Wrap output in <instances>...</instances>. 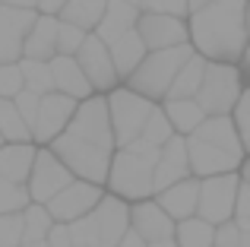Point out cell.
Masks as SVG:
<instances>
[{
    "mask_svg": "<svg viewBox=\"0 0 250 247\" xmlns=\"http://www.w3.org/2000/svg\"><path fill=\"white\" fill-rule=\"evenodd\" d=\"M187 44L209 63L244 61L247 48V0H212L187 19Z\"/></svg>",
    "mask_w": 250,
    "mask_h": 247,
    "instance_id": "cell-2",
    "label": "cell"
},
{
    "mask_svg": "<svg viewBox=\"0 0 250 247\" xmlns=\"http://www.w3.org/2000/svg\"><path fill=\"white\" fill-rule=\"evenodd\" d=\"M159 108H162V114H165V121H168V127H171V133H174V136H190L203 124V118H206V114L196 108L193 99L162 102Z\"/></svg>",
    "mask_w": 250,
    "mask_h": 247,
    "instance_id": "cell-25",
    "label": "cell"
},
{
    "mask_svg": "<svg viewBox=\"0 0 250 247\" xmlns=\"http://www.w3.org/2000/svg\"><path fill=\"white\" fill-rule=\"evenodd\" d=\"M29 206V193L22 184H10V181H0V216H16Z\"/></svg>",
    "mask_w": 250,
    "mask_h": 247,
    "instance_id": "cell-33",
    "label": "cell"
},
{
    "mask_svg": "<svg viewBox=\"0 0 250 247\" xmlns=\"http://www.w3.org/2000/svg\"><path fill=\"white\" fill-rule=\"evenodd\" d=\"M0 140L3 143H32L29 127L16 114L13 102H6V99H0Z\"/></svg>",
    "mask_w": 250,
    "mask_h": 247,
    "instance_id": "cell-30",
    "label": "cell"
},
{
    "mask_svg": "<svg viewBox=\"0 0 250 247\" xmlns=\"http://www.w3.org/2000/svg\"><path fill=\"white\" fill-rule=\"evenodd\" d=\"M44 149H51V155L76 181L104 187L111 155L117 152L114 136H111V124H108L104 95H89L85 102H80L70 124L63 127V133L57 140H51Z\"/></svg>",
    "mask_w": 250,
    "mask_h": 247,
    "instance_id": "cell-1",
    "label": "cell"
},
{
    "mask_svg": "<svg viewBox=\"0 0 250 247\" xmlns=\"http://www.w3.org/2000/svg\"><path fill=\"white\" fill-rule=\"evenodd\" d=\"M104 187H108L111 197L124 200L127 206L152 200V162L140 159V155L127 152V149H117L111 155Z\"/></svg>",
    "mask_w": 250,
    "mask_h": 247,
    "instance_id": "cell-6",
    "label": "cell"
},
{
    "mask_svg": "<svg viewBox=\"0 0 250 247\" xmlns=\"http://www.w3.org/2000/svg\"><path fill=\"white\" fill-rule=\"evenodd\" d=\"M146 247H177V244H174V238H165V241H152V244H146Z\"/></svg>",
    "mask_w": 250,
    "mask_h": 247,
    "instance_id": "cell-47",
    "label": "cell"
},
{
    "mask_svg": "<svg viewBox=\"0 0 250 247\" xmlns=\"http://www.w3.org/2000/svg\"><path fill=\"white\" fill-rule=\"evenodd\" d=\"M73 247H117L130 231V206L124 200L104 193L89 216L67 225Z\"/></svg>",
    "mask_w": 250,
    "mask_h": 247,
    "instance_id": "cell-3",
    "label": "cell"
},
{
    "mask_svg": "<svg viewBox=\"0 0 250 247\" xmlns=\"http://www.w3.org/2000/svg\"><path fill=\"white\" fill-rule=\"evenodd\" d=\"M19 216H22V241H44L48 228L54 225V219L48 216V209H44V206H35V203H29Z\"/></svg>",
    "mask_w": 250,
    "mask_h": 247,
    "instance_id": "cell-31",
    "label": "cell"
},
{
    "mask_svg": "<svg viewBox=\"0 0 250 247\" xmlns=\"http://www.w3.org/2000/svg\"><path fill=\"white\" fill-rule=\"evenodd\" d=\"M140 13H155V16L187 19V0H140Z\"/></svg>",
    "mask_w": 250,
    "mask_h": 247,
    "instance_id": "cell-37",
    "label": "cell"
},
{
    "mask_svg": "<svg viewBox=\"0 0 250 247\" xmlns=\"http://www.w3.org/2000/svg\"><path fill=\"white\" fill-rule=\"evenodd\" d=\"M244 92V82H241V63H209L203 70V82L196 89L193 102L206 118H228L234 108V102Z\"/></svg>",
    "mask_w": 250,
    "mask_h": 247,
    "instance_id": "cell-5",
    "label": "cell"
},
{
    "mask_svg": "<svg viewBox=\"0 0 250 247\" xmlns=\"http://www.w3.org/2000/svg\"><path fill=\"white\" fill-rule=\"evenodd\" d=\"M22 244V216H0V247Z\"/></svg>",
    "mask_w": 250,
    "mask_h": 247,
    "instance_id": "cell-39",
    "label": "cell"
},
{
    "mask_svg": "<svg viewBox=\"0 0 250 247\" xmlns=\"http://www.w3.org/2000/svg\"><path fill=\"white\" fill-rule=\"evenodd\" d=\"M196 190H200V181L196 178H184L177 184H171L168 190L155 193V206L171 219V222H184L196 212Z\"/></svg>",
    "mask_w": 250,
    "mask_h": 247,
    "instance_id": "cell-17",
    "label": "cell"
},
{
    "mask_svg": "<svg viewBox=\"0 0 250 247\" xmlns=\"http://www.w3.org/2000/svg\"><path fill=\"white\" fill-rule=\"evenodd\" d=\"M0 146H3V140H0Z\"/></svg>",
    "mask_w": 250,
    "mask_h": 247,
    "instance_id": "cell-50",
    "label": "cell"
},
{
    "mask_svg": "<svg viewBox=\"0 0 250 247\" xmlns=\"http://www.w3.org/2000/svg\"><path fill=\"white\" fill-rule=\"evenodd\" d=\"M171 127H168V121H165V114H162V108H155L152 114H149V121L143 124V130H140V140L143 143H149V146H155V149H162L165 143L171 140Z\"/></svg>",
    "mask_w": 250,
    "mask_h": 247,
    "instance_id": "cell-32",
    "label": "cell"
},
{
    "mask_svg": "<svg viewBox=\"0 0 250 247\" xmlns=\"http://www.w3.org/2000/svg\"><path fill=\"white\" fill-rule=\"evenodd\" d=\"M187 143V168L190 178L203 181V178H215V174H231L244 168V159H234V155L222 152V149L209 146V143H200L193 136H184Z\"/></svg>",
    "mask_w": 250,
    "mask_h": 247,
    "instance_id": "cell-14",
    "label": "cell"
},
{
    "mask_svg": "<svg viewBox=\"0 0 250 247\" xmlns=\"http://www.w3.org/2000/svg\"><path fill=\"white\" fill-rule=\"evenodd\" d=\"M190 178L187 168V143L184 136H171L165 146L159 149V162L152 165V197L162 190H168L171 184Z\"/></svg>",
    "mask_w": 250,
    "mask_h": 247,
    "instance_id": "cell-15",
    "label": "cell"
},
{
    "mask_svg": "<svg viewBox=\"0 0 250 247\" xmlns=\"http://www.w3.org/2000/svg\"><path fill=\"white\" fill-rule=\"evenodd\" d=\"M212 247H250V231H241L234 222H222L212 231Z\"/></svg>",
    "mask_w": 250,
    "mask_h": 247,
    "instance_id": "cell-35",
    "label": "cell"
},
{
    "mask_svg": "<svg viewBox=\"0 0 250 247\" xmlns=\"http://www.w3.org/2000/svg\"><path fill=\"white\" fill-rule=\"evenodd\" d=\"M231 222L241 231H250V190H247V178L241 174L238 193H234V206H231Z\"/></svg>",
    "mask_w": 250,
    "mask_h": 247,
    "instance_id": "cell-36",
    "label": "cell"
},
{
    "mask_svg": "<svg viewBox=\"0 0 250 247\" xmlns=\"http://www.w3.org/2000/svg\"><path fill=\"white\" fill-rule=\"evenodd\" d=\"M121 3H130V6H136V10H140V0H121Z\"/></svg>",
    "mask_w": 250,
    "mask_h": 247,
    "instance_id": "cell-49",
    "label": "cell"
},
{
    "mask_svg": "<svg viewBox=\"0 0 250 247\" xmlns=\"http://www.w3.org/2000/svg\"><path fill=\"white\" fill-rule=\"evenodd\" d=\"M48 70H51V86H54V92L67 95V99H73V102H85L89 95H95L73 57H57L54 54L48 61Z\"/></svg>",
    "mask_w": 250,
    "mask_h": 247,
    "instance_id": "cell-18",
    "label": "cell"
},
{
    "mask_svg": "<svg viewBox=\"0 0 250 247\" xmlns=\"http://www.w3.org/2000/svg\"><path fill=\"white\" fill-rule=\"evenodd\" d=\"M130 231L143 244H152V241H165V238L174 235V222L155 206V200H143V203L130 206Z\"/></svg>",
    "mask_w": 250,
    "mask_h": 247,
    "instance_id": "cell-16",
    "label": "cell"
},
{
    "mask_svg": "<svg viewBox=\"0 0 250 247\" xmlns=\"http://www.w3.org/2000/svg\"><path fill=\"white\" fill-rule=\"evenodd\" d=\"M136 19H140V10H136V6L121 3V0H108V6H104L98 25L92 29V35H95L102 44H111L114 38H121L124 32H133Z\"/></svg>",
    "mask_w": 250,
    "mask_h": 247,
    "instance_id": "cell-19",
    "label": "cell"
},
{
    "mask_svg": "<svg viewBox=\"0 0 250 247\" xmlns=\"http://www.w3.org/2000/svg\"><path fill=\"white\" fill-rule=\"evenodd\" d=\"M241 184V171L231 174H215V178H203L200 190H196V219L215 225L231 222V206H234V193Z\"/></svg>",
    "mask_w": 250,
    "mask_h": 247,
    "instance_id": "cell-8",
    "label": "cell"
},
{
    "mask_svg": "<svg viewBox=\"0 0 250 247\" xmlns=\"http://www.w3.org/2000/svg\"><path fill=\"white\" fill-rule=\"evenodd\" d=\"M102 197H104V187H95V184H85V181L73 178L51 203H44V209H48V216L54 219V222L70 225V222H76V219L89 216Z\"/></svg>",
    "mask_w": 250,
    "mask_h": 247,
    "instance_id": "cell-10",
    "label": "cell"
},
{
    "mask_svg": "<svg viewBox=\"0 0 250 247\" xmlns=\"http://www.w3.org/2000/svg\"><path fill=\"white\" fill-rule=\"evenodd\" d=\"M76 105L80 102L67 99V95L61 92H48L38 99V114H35V124H32V146H48L51 140H57V136L63 133V127L70 124L73 118Z\"/></svg>",
    "mask_w": 250,
    "mask_h": 247,
    "instance_id": "cell-11",
    "label": "cell"
},
{
    "mask_svg": "<svg viewBox=\"0 0 250 247\" xmlns=\"http://www.w3.org/2000/svg\"><path fill=\"white\" fill-rule=\"evenodd\" d=\"M247 108H250V95H247V89L241 92V99L234 102V108H231V114H228V121H231V127H234V133H238V140H241V146L247 149V143H250V130H247Z\"/></svg>",
    "mask_w": 250,
    "mask_h": 247,
    "instance_id": "cell-38",
    "label": "cell"
},
{
    "mask_svg": "<svg viewBox=\"0 0 250 247\" xmlns=\"http://www.w3.org/2000/svg\"><path fill=\"white\" fill-rule=\"evenodd\" d=\"M73 181V174L61 165V162L51 155V149H35V162H32L29 181H25V193H29V203L44 206L63 190V187Z\"/></svg>",
    "mask_w": 250,
    "mask_h": 247,
    "instance_id": "cell-9",
    "label": "cell"
},
{
    "mask_svg": "<svg viewBox=\"0 0 250 247\" xmlns=\"http://www.w3.org/2000/svg\"><path fill=\"white\" fill-rule=\"evenodd\" d=\"M35 149L38 146H32V143H3L0 146V181L25 187L32 162H35Z\"/></svg>",
    "mask_w": 250,
    "mask_h": 247,
    "instance_id": "cell-21",
    "label": "cell"
},
{
    "mask_svg": "<svg viewBox=\"0 0 250 247\" xmlns=\"http://www.w3.org/2000/svg\"><path fill=\"white\" fill-rule=\"evenodd\" d=\"M13 108H16V114L22 118V124L29 127V133H32V124H35V114H38V95H32V92H16L13 95Z\"/></svg>",
    "mask_w": 250,
    "mask_h": 247,
    "instance_id": "cell-40",
    "label": "cell"
},
{
    "mask_svg": "<svg viewBox=\"0 0 250 247\" xmlns=\"http://www.w3.org/2000/svg\"><path fill=\"white\" fill-rule=\"evenodd\" d=\"M63 3L67 0H35V13L38 16H57L63 10Z\"/></svg>",
    "mask_w": 250,
    "mask_h": 247,
    "instance_id": "cell-43",
    "label": "cell"
},
{
    "mask_svg": "<svg viewBox=\"0 0 250 247\" xmlns=\"http://www.w3.org/2000/svg\"><path fill=\"white\" fill-rule=\"evenodd\" d=\"M0 6H13V10H35V0H0Z\"/></svg>",
    "mask_w": 250,
    "mask_h": 247,
    "instance_id": "cell-44",
    "label": "cell"
},
{
    "mask_svg": "<svg viewBox=\"0 0 250 247\" xmlns=\"http://www.w3.org/2000/svg\"><path fill=\"white\" fill-rule=\"evenodd\" d=\"M203 70H206V61H203L200 54H190L187 61H184V67L174 73V80H171L165 102L193 99V95H196V89H200V82H203Z\"/></svg>",
    "mask_w": 250,
    "mask_h": 247,
    "instance_id": "cell-26",
    "label": "cell"
},
{
    "mask_svg": "<svg viewBox=\"0 0 250 247\" xmlns=\"http://www.w3.org/2000/svg\"><path fill=\"white\" fill-rule=\"evenodd\" d=\"M19 76H22V89L32 95H48L54 92V86H51V70L44 61H29V57H19Z\"/></svg>",
    "mask_w": 250,
    "mask_h": 247,
    "instance_id": "cell-28",
    "label": "cell"
},
{
    "mask_svg": "<svg viewBox=\"0 0 250 247\" xmlns=\"http://www.w3.org/2000/svg\"><path fill=\"white\" fill-rule=\"evenodd\" d=\"M76 67L83 70L85 82L92 86V92L95 95H108L111 89H117V73L114 67H111V57H108V48H104L102 41H98L95 35H85V41L80 44V51L73 54Z\"/></svg>",
    "mask_w": 250,
    "mask_h": 247,
    "instance_id": "cell-12",
    "label": "cell"
},
{
    "mask_svg": "<svg viewBox=\"0 0 250 247\" xmlns=\"http://www.w3.org/2000/svg\"><path fill=\"white\" fill-rule=\"evenodd\" d=\"M133 32L140 35L143 48L149 51H168L177 44H187V22L174 16H155V13H140Z\"/></svg>",
    "mask_w": 250,
    "mask_h": 247,
    "instance_id": "cell-13",
    "label": "cell"
},
{
    "mask_svg": "<svg viewBox=\"0 0 250 247\" xmlns=\"http://www.w3.org/2000/svg\"><path fill=\"white\" fill-rule=\"evenodd\" d=\"M44 244H48V247H73V244H70V228L61 225V222H54L48 228V235H44Z\"/></svg>",
    "mask_w": 250,
    "mask_h": 247,
    "instance_id": "cell-42",
    "label": "cell"
},
{
    "mask_svg": "<svg viewBox=\"0 0 250 247\" xmlns=\"http://www.w3.org/2000/svg\"><path fill=\"white\" fill-rule=\"evenodd\" d=\"M108 48V57H111V67H114L117 80H127L130 73H133L136 67H140V61L146 57V48H143L140 35L136 32H124L121 38H114L111 44H104Z\"/></svg>",
    "mask_w": 250,
    "mask_h": 247,
    "instance_id": "cell-23",
    "label": "cell"
},
{
    "mask_svg": "<svg viewBox=\"0 0 250 247\" xmlns=\"http://www.w3.org/2000/svg\"><path fill=\"white\" fill-rule=\"evenodd\" d=\"M190 136L200 140V143H209V146L222 149V152H228V155H234V159H244L247 155V149L241 146V140H238V133H234V127H231L228 118H203V124Z\"/></svg>",
    "mask_w": 250,
    "mask_h": 247,
    "instance_id": "cell-20",
    "label": "cell"
},
{
    "mask_svg": "<svg viewBox=\"0 0 250 247\" xmlns=\"http://www.w3.org/2000/svg\"><path fill=\"white\" fill-rule=\"evenodd\" d=\"M117 247H146V244H143V241H140V238H136V235H133V231H127V235H124V238H121V244H117Z\"/></svg>",
    "mask_w": 250,
    "mask_h": 247,
    "instance_id": "cell-45",
    "label": "cell"
},
{
    "mask_svg": "<svg viewBox=\"0 0 250 247\" xmlns=\"http://www.w3.org/2000/svg\"><path fill=\"white\" fill-rule=\"evenodd\" d=\"M190 54H193L190 44H177V48H168V51H149L140 61V67L124 80V89L159 105V102H165L171 80H174V73L184 67V61Z\"/></svg>",
    "mask_w": 250,
    "mask_h": 247,
    "instance_id": "cell-4",
    "label": "cell"
},
{
    "mask_svg": "<svg viewBox=\"0 0 250 247\" xmlns=\"http://www.w3.org/2000/svg\"><path fill=\"white\" fill-rule=\"evenodd\" d=\"M209 3H212V0H187V16H190L193 10H203V6H209Z\"/></svg>",
    "mask_w": 250,
    "mask_h": 247,
    "instance_id": "cell-46",
    "label": "cell"
},
{
    "mask_svg": "<svg viewBox=\"0 0 250 247\" xmlns=\"http://www.w3.org/2000/svg\"><path fill=\"white\" fill-rule=\"evenodd\" d=\"M38 13L35 10H13V6H0V38H10V41H22L29 35L32 22H35Z\"/></svg>",
    "mask_w": 250,
    "mask_h": 247,
    "instance_id": "cell-29",
    "label": "cell"
},
{
    "mask_svg": "<svg viewBox=\"0 0 250 247\" xmlns=\"http://www.w3.org/2000/svg\"><path fill=\"white\" fill-rule=\"evenodd\" d=\"M54 38H57V16H35L29 35L22 38V57L48 63L54 57Z\"/></svg>",
    "mask_w": 250,
    "mask_h": 247,
    "instance_id": "cell-22",
    "label": "cell"
},
{
    "mask_svg": "<svg viewBox=\"0 0 250 247\" xmlns=\"http://www.w3.org/2000/svg\"><path fill=\"white\" fill-rule=\"evenodd\" d=\"M16 92H22V76H19L16 63H6V67H0V99L10 102Z\"/></svg>",
    "mask_w": 250,
    "mask_h": 247,
    "instance_id": "cell-41",
    "label": "cell"
},
{
    "mask_svg": "<svg viewBox=\"0 0 250 247\" xmlns=\"http://www.w3.org/2000/svg\"><path fill=\"white\" fill-rule=\"evenodd\" d=\"M19 247H48V244H44V241H22Z\"/></svg>",
    "mask_w": 250,
    "mask_h": 247,
    "instance_id": "cell-48",
    "label": "cell"
},
{
    "mask_svg": "<svg viewBox=\"0 0 250 247\" xmlns=\"http://www.w3.org/2000/svg\"><path fill=\"white\" fill-rule=\"evenodd\" d=\"M83 41H85V32H80V29H73V25L57 19V38H54V54L57 57H73Z\"/></svg>",
    "mask_w": 250,
    "mask_h": 247,
    "instance_id": "cell-34",
    "label": "cell"
},
{
    "mask_svg": "<svg viewBox=\"0 0 250 247\" xmlns=\"http://www.w3.org/2000/svg\"><path fill=\"white\" fill-rule=\"evenodd\" d=\"M104 105H108V124H111V136H114V149H124L127 143H133L140 136L143 124L149 121V114L159 105L133 95L130 89L117 86L104 95Z\"/></svg>",
    "mask_w": 250,
    "mask_h": 247,
    "instance_id": "cell-7",
    "label": "cell"
},
{
    "mask_svg": "<svg viewBox=\"0 0 250 247\" xmlns=\"http://www.w3.org/2000/svg\"><path fill=\"white\" fill-rule=\"evenodd\" d=\"M104 6H108V0H67L63 10L57 13V19L73 25V29H80V32H85V35H92V29L98 25Z\"/></svg>",
    "mask_w": 250,
    "mask_h": 247,
    "instance_id": "cell-24",
    "label": "cell"
},
{
    "mask_svg": "<svg viewBox=\"0 0 250 247\" xmlns=\"http://www.w3.org/2000/svg\"><path fill=\"white\" fill-rule=\"evenodd\" d=\"M212 225L203 222V219L190 216L184 222H174V244L177 247H212Z\"/></svg>",
    "mask_w": 250,
    "mask_h": 247,
    "instance_id": "cell-27",
    "label": "cell"
}]
</instances>
